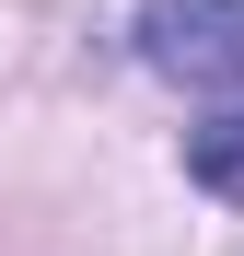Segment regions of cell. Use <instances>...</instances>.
<instances>
[{"label": "cell", "instance_id": "1", "mask_svg": "<svg viewBox=\"0 0 244 256\" xmlns=\"http://www.w3.org/2000/svg\"><path fill=\"white\" fill-rule=\"evenodd\" d=\"M140 70L175 94H244V0H140Z\"/></svg>", "mask_w": 244, "mask_h": 256}, {"label": "cell", "instance_id": "2", "mask_svg": "<svg viewBox=\"0 0 244 256\" xmlns=\"http://www.w3.org/2000/svg\"><path fill=\"white\" fill-rule=\"evenodd\" d=\"M186 175L210 186V198L244 210V105H221V116H198V128H186Z\"/></svg>", "mask_w": 244, "mask_h": 256}]
</instances>
